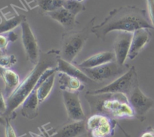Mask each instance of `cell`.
<instances>
[{
    "label": "cell",
    "instance_id": "obj_1",
    "mask_svg": "<svg viewBox=\"0 0 154 137\" xmlns=\"http://www.w3.org/2000/svg\"><path fill=\"white\" fill-rule=\"evenodd\" d=\"M139 29H153L146 11L136 6H123L114 8L101 23L93 26L91 33L98 39L105 41L107 35L112 31L133 33Z\"/></svg>",
    "mask_w": 154,
    "mask_h": 137
},
{
    "label": "cell",
    "instance_id": "obj_2",
    "mask_svg": "<svg viewBox=\"0 0 154 137\" xmlns=\"http://www.w3.org/2000/svg\"><path fill=\"white\" fill-rule=\"evenodd\" d=\"M60 58V50L51 49L48 52H41L38 62L35 65L29 73L20 82L14 91L6 99L7 112L5 117L14 119L16 116L14 111L20 106L27 96L38 83L42 74L48 69H56Z\"/></svg>",
    "mask_w": 154,
    "mask_h": 137
},
{
    "label": "cell",
    "instance_id": "obj_3",
    "mask_svg": "<svg viewBox=\"0 0 154 137\" xmlns=\"http://www.w3.org/2000/svg\"><path fill=\"white\" fill-rule=\"evenodd\" d=\"M85 99L90 106V115L104 114L114 120L135 117V113L129 103V98L123 93L93 94L87 91Z\"/></svg>",
    "mask_w": 154,
    "mask_h": 137
},
{
    "label": "cell",
    "instance_id": "obj_4",
    "mask_svg": "<svg viewBox=\"0 0 154 137\" xmlns=\"http://www.w3.org/2000/svg\"><path fill=\"white\" fill-rule=\"evenodd\" d=\"M96 18V17H94L81 30L69 31L63 33L60 50V58L72 63L75 57L85 45L91 33L92 27L94 26L93 23Z\"/></svg>",
    "mask_w": 154,
    "mask_h": 137
},
{
    "label": "cell",
    "instance_id": "obj_5",
    "mask_svg": "<svg viewBox=\"0 0 154 137\" xmlns=\"http://www.w3.org/2000/svg\"><path fill=\"white\" fill-rule=\"evenodd\" d=\"M138 86H139L138 73L135 66H132L126 73L105 87L96 90H88V92L93 94L103 93H123L129 96L134 89Z\"/></svg>",
    "mask_w": 154,
    "mask_h": 137
},
{
    "label": "cell",
    "instance_id": "obj_6",
    "mask_svg": "<svg viewBox=\"0 0 154 137\" xmlns=\"http://www.w3.org/2000/svg\"><path fill=\"white\" fill-rule=\"evenodd\" d=\"M130 66L128 64L120 65L116 61L111 62L92 69H81L93 81L104 82L114 81L126 73Z\"/></svg>",
    "mask_w": 154,
    "mask_h": 137
},
{
    "label": "cell",
    "instance_id": "obj_7",
    "mask_svg": "<svg viewBox=\"0 0 154 137\" xmlns=\"http://www.w3.org/2000/svg\"><path fill=\"white\" fill-rule=\"evenodd\" d=\"M117 121L106 115L95 114L86 120L87 133L90 137H111L114 135Z\"/></svg>",
    "mask_w": 154,
    "mask_h": 137
},
{
    "label": "cell",
    "instance_id": "obj_8",
    "mask_svg": "<svg viewBox=\"0 0 154 137\" xmlns=\"http://www.w3.org/2000/svg\"><path fill=\"white\" fill-rule=\"evenodd\" d=\"M128 98L135 113V117L141 122L144 121L148 111L154 106V99L146 96L139 86L134 89Z\"/></svg>",
    "mask_w": 154,
    "mask_h": 137
},
{
    "label": "cell",
    "instance_id": "obj_9",
    "mask_svg": "<svg viewBox=\"0 0 154 137\" xmlns=\"http://www.w3.org/2000/svg\"><path fill=\"white\" fill-rule=\"evenodd\" d=\"M55 72H57L55 69H48L42 74L37 85L21 105V114L24 117L29 119V120H32L38 115L39 104H40L38 97V86L42 81H45L47 78H48L50 75Z\"/></svg>",
    "mask_w": 154,
    "mask_h": 137
},
{
    "label": "cell",
    "instance_id": "obj_10",
    "mask_svg": "<svg viewBox=\"0 0 154 137\" xmlns=\"http://www.w3.org/2000/svg\"><path fill=\"white\" fill-rule=\"evenodd\" d=\"M20 26L22 30V43L27 60L35 66L38 62L41 53L37 39L26 20Z\"/></svg>",
    "mask_w": 154,
    "mask_h": 137
},
{
    "label": "cell",
    "instance_id": "obj_11",
    "mask_svg": "<svg viewBox=\"0 0 154 137\" xmlns=\"http://www.w3.org/2000/svg\"><path fill=\"white\" fill-rule=\"evenodd\" d=\"M79 93L80 92L63 91V102L69 121L87 120L80 100Z\"/></svg>",
    "mask_w": 154,
    "mask_h": 137
},
{
    "label": "cell",
    "instance_id": "obj_12",
    "mask_svg": "<svg viewBox=\"0 0 154 137\" xmlns=\"http://www.w3.org/2000/svg\"><path fill=\"white\" fill-rule=\"evenodd\" d=\"M132 39V33L120 32L114 42V52L115 54L116 62L120 65L126 64L128 57L131 42Z\"/></svg>",
    "mask_w": 154,
    "mask_h": 137
},
{
    "label": "cell",
    "instance_id": "obj_13",
    "mask_svg": "<svg viewBox=\"0 0 154 137\" xmlns=\"http://www.w3.org/2000/svg\"><path fill=\"white\" fill-rule=\"evenodd\" d=\"M87 133L86 120L81 121H69L56 129L50 137H81Z\"/></svg>",
    "mask_w": 154,
    "mask_h": 137
},
{
    "label": "cell",
    "instance_id": "obj_14",
    "mask_svg": "<svg viewBox=\"0 0 154 137\" xmlns=\"http://www.w3.org/2000/svg\"><path fill=\"white\" fill-rule=\"evenodd\" d=\"M151 34L148 29H139L132 33V39L131 42L128 57L134 60L139 54L144 46L150 42Z\"/></svg>",
    "mask_w": 154,
    "mask_h": 137
},
{
    "label": "cell",
    "instance_id": "obj_15",
    "mask_svg": "<svg viewBox=\"0 0 154 137\" xmlns=\"http://www.w3.org/2000/svg\"><path fill=\"white\" fill-rule=\"evenodd\" d=\"M44 14L48 15L52 19L57 20L66 30H72L78 24V22L75 19L76 16L63 7L56 9L52 11L46 12Z\"/></svg>",
    "mask_w": 154,
    "mask_h": 137
},
{
    "label": "cell",
    "instance_id": "obj_16",
    "mask_svg": "<svg viewBox=\"0 0 154 137\" xmlns=\"http://www.w3.org/2000/svg\"><path fill=\"white\" fill-rule=\"evenodd\" d=\"M114 61H116L114 51H103L86 59L78 64V67L80 69H92Z\"/></svg>",
    "mask_w": 154,
    "mask_h": 137
},
{
    "label": "cell",
    "instance_id": "obj_17",
    "mask_svg": "<svg viewBox=\"0 0 154 137\" xmlns=\"http://www.w3.org/2000/svg\"><path fill=\"white\" fill-rule=\"evenodd\" d=\"M55 69L57 72H64L70 76L78 78L84 84H89L93 81L80 68L60 58V57L58 59V65Z\"/></svg>",
    "mask_w": 154,
    "mask_h": 137
},
{
    "label": "cell",
    "instance_id": "obj_18",
    "mask_svg": "<svg viewBox=\"0 0 154 137\" xmlns=\"http://www.w3.org/2000/svg\"><path fill=\"white\" fill-rule=\"evenodd\" d=\"M60 88L63 91L81 92L84 89V83L75 77L70 76L64 72H58Z\"/></svg>",
    "mask_w": 154,
    "mask_h": 137
},
{
    "label": "cell",
    "instance_id": "obj_19",
    "mask_svg": "<svg viewBox=\"0 0 154 137\" xmlns=\"http://www.w3.org/2000/svg\"><path fill=\"white\" fill-rule=\"evenodd\" d=\"M0 76L4 81L5 93L8 98L20 84V77L14 71L10 69H3L2 67L0 69Z\"/></svg>",
    "mask_w": 154,
    "mask_h": 137
},
{
    "label": "cell",
    "instance_id": "obj_20",
    "mask_svg": "<svg viewBox=\"0 0 154 137\" xmlns=\"http://www.w3.org/2000/svg\"><path fill=\"white\" fill-rule=\"evenodd\" d=\"M56 73L57 72L53 73L39 84L38 88V97L40 103L43 102L51 93L54 87Z\"/></svg>",
    "mask_w": 154,
    "mask_h": 137
},
{
    "label": "cell",
    "instance_id": "obj_21",
    "mask_svg": "<svg viewBox=\"0 0 154 137\" xmlns=\"http://www.w3.org/2000/svg\"><path fill=\"white\" fill-rule=\"evenodd\" d=\"M25 20L26 17L22 14L17 15L10 19H5L0 23V34L11 32L17 26L21 25V23Z\"/></svg>",
    "mask_w": 154,
    "mask_h": 137
},
{
    "label": "cell",
    "instance_id": "obj_22",
    "mask_svg": "<svg viewBox=\"0 0 154 137\" xmlns=\"http://www.w3.org/2000/svg\"><path fill=\"white\" fill-rule=\"evenodd\" d=\"M36 2L38 6L42 11V14H44L46 12L63 7L64 0H36Z\"/></svg>",
    "mask_w": 154,
    "mask_h": 137
},
{
    "label": "cell",
    "instance_id": "obj_23",
    "mask_svg": "<svg viewBox=\"0 0 154 137\" xmlns=\"http://www.w3.org/2000/svg\"><path fill=\"white\" fill-rule=\"evenodd\" d=\"M63 7L72 12L75 16L80 12L86 10L85 5L78 0H64Z\"/></svg>",
    "mask_w": 154,
    "mask_h": 137
},
{
    "label": "cell",
    "instance_id": "obj_24",
    "mask_svg": "<svg viewBox=\"0 0 154 137\" xmlns=\"http://www.w3.org/2000/svg\"><path fill=\"white\" fill-rule=\"evenodd\" d=\"M17 35L11 31L4 34H0V50L5 51L8 45L9 42H14L17 39Z\"/></svg>",
    "mask_w": 154,
    "mask_h": 137
},
{
    "label": "cell",
    "instance_id": "obj_25",
    "mask_svg": "<svg viewBox=\"0 0 154 137\" xmlns=\"http://www.w3.org/2000/svg\"><path fill=\"white\" fill-rule=\"evenodd\" d=\"M17 58L14 55H0V67L3 69H10L12 66L16 64Z\"/></svg>",
    "mask_w": 154,
    "mask_h": 137
},
{
    "label": "cell",
    "instance_id": "obj_26",
    "mask_svg": "<svg viewBox=\"0 0 154 137\" xmlns=\"http://www.w3.org/2000/svg\"><path fill=\"white\" fill-rule=\"evenodd\" d=\"M6 119L5 123V137H17L15 132L14 129L10 123V119Z\"/></svg>",
    "mask_w": 154,
    "mask_h": 137
},
{
    "label": "cell",
    "instance_id": "obj_27",
    "mask_svg": "<svg viewBox=\"0 0 154 137\" xmlns=\"http://www.w3.org/2000/svg\"><path fill=\"white\" fill-rule=\"evenodd\" d=\"M7 112V101L5 99L2 92L0 90V115L5 116Z\"/></svg>",
    "mask_w": 154,
    "mask_h": 137
},
{
    "label": "cell",
    "instance_id": "obj_28",
    "mask_svg": "<svg viewBox=\"0 0 154 137\" xmlns=\"http://www.w3.org/2000/svg\"><path fill=\"white\" fill-rule=\"evenodd\" d=\"M150 22L154 27V0H147Z\"/></svg>",
    "mask_w": 154,
    "mask_h": 137
},
{
    "label": "cell",
    "instance_id": "obj_29",
    "mask_svg": "<svg viewBox=\"0 0 154 137\" xmlns=\"http://www.w3.org/2000/svg\"><path fill=\"white\" fill-rule=\"evenodd\" d=\"M141 137H154V129L152 127H148L147 130L141 135Z\"/></svg>",
    "mask_w": 154,
    "mask_h": 137
},
{
    "label": "cell",
    "instance_id": "obj_30",
    "mask_svg": "<svg viewBox=\"0 0 154 137\" xmlns=\"http://www.w3.org/2000/svg\"><path fill=\"white\" fill-rule=\"evenodd\" d=\"M30 136L31 137H50V134L48 132H43L42 134H36L35 132H29Z\"/></svg>",
    "mask_w": 154,
    "mask_h": 137
},
{
    "label": "cell",
    "instance_id": "obj_31",
    "mask_svg": "<svg viewBox=\"0 0 154 137\" xmlns=\"http://www.w3.org/2000/svg\"><path fill=\"white\" fill-rule=\"evenodd\" d=\"M6 123V119L2 117V116L0 115V125H5V126Z\"/></svg>",
    "mask_w": 154,
    "mask_h": 137
},
{
    "label": "cell",
    "instance_id": "obj_32",
    "mask_svg": "<svg viewBox=\"0 0 154 137\" xmlns=\"http://www.w3.org/2000/svg\"><path fill=\"white\" fill-rule=\"evenodd\" d=\"M3 54V51H2L1 50H0V55H1V54Z\"/></svg>",
    "mask_w": 154,
    "mask_h": 137
},
{
    "label": "cell",
    "instance_id": "obj_33",
    "mask_svg": "<svg viewBox=\"0 0 154 137\" xmlns=\"http://www.w3.org/2000/svg\"><path fill=\"white\" fill-rule=\"evenodd\" d=\"M78 1H79V2H82L83 0H78Z\"/></svg>",
    "mask_w": 154,
    "mask_h": 137
}]
</instances>
